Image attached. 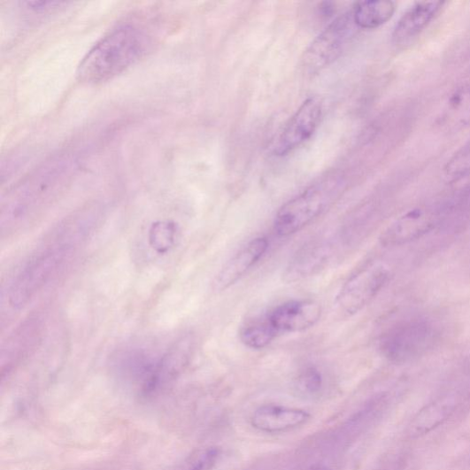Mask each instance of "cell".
<instances>
[{
  "label": "cell",
  "instance_id": "cell-13",
  "mask_svg": "<svg viewBox=\"0 0 470 470\" xmlns=\"http://www.w3.org/2000/svg\"><path fill=\"white\" fill-rule=\"evenodd\" d=\"M443 2L416 3L401 17L393 30L395 44L403 45L423 33L442 10Z\"/></svg>",
  "mask_w": 470,
  "mask_h": 470
},
{
  "label": "cell",
  "instance_id": "cell-7",
  "mask_svg": "<svg viewBox=\"0 0 470 470\" xmlns=\"http://www.w3.org/2000/svg\"><path fill=\"white\" fill-rule=\"evenodd\" d=\"M389 277V270L382 264L362 268L341 288L336 296L337 309L346 316L357 314L376 298Z\"/></svg>",
  "mask_w": 470,
  "mask_h": 470
},
{
  "label": "cell",
  "instance_id": "cell-19",
  "mask_svg": "<svg viewBox=\"0 0 470 470\" xmlns=\"http://www.w3.org/2000/svg\"><path fill=\"white\" fill-rule=\"evenodd\" d=\"M324 377L320 371L310 366L301 371L295 381V389L303 397L314 398L324 389Z\"/></svg>",
  "mask_w": 470,
  "mask_h": 470
},
{
  "label": "cell",
  "instance_id": "cell-20",
  "mask_svg": "<svg viewBox=\"0 0 470 470\" xmlns=\"http://www.w3.org/2000/svg\"><path fill=\"white\" fill-rule=\"evenodd\" d=\"M448 113L445 120L453 123V126L463 127L470 123V90L456 93L451 98L448 105Z\"/></svg>",
  "mask_w": 470,
  "mask_h": 470
},
{
  "label": "cell",
  "instance_id": "cell-18",
  "mask_svg": "<svg viewBox=\"0 0 470 470\" xmlns=\"http://www.w3.org/2000/svg\"><path fill=\"white\" fill-rule=\"evenodd\" d=\"M278 336V333L271 327L266 316L243 327L240 333L243 343L256 351L266 348Z\"/></svg>",
  "mask_w": 470,
  "mask_h": 470
},
{
  "label": "cell",
  "instance_id": "cell-3",
  "mask_svg": "<svg viewBox=\"0 0 470 470\" xmlns=\"http://www.w3.org/2000/svg\"><path fill=\"white\" fill-rule=\"evenodd\" d=\"M345 187V179L337 172L313 183L279 210L274 220L275 233L281 237L299 233L328 210Z\"/></svg>",
  "mask_w": 470,
  "mask_h": 470
},
{
  "label": "cell",
  "instance_id": "cell-12",
  "mask_svg": "<svg viewBox=\"0 0 470 470\" xmlns=\"http://www.w3.org/2000/svg\"><path fill=\"white\" fill-rule=\"evenodd\" d=\"M268 250L266 237H258L247 243L222 268L214 281V290L224 291L240 281L260 259Z\"/></svg>",
  "mask_w": 470,
  "mask_h": 470
},
{
  "label": "cell",
  "instance_id": "cell-21",
  "mask_svg": "<svg viewBox=\"0 0 470 470\" xmlns=\"http://www.w3.org/2000/svg\"><path fill=\"white\" fill-rule=\"evenodd\" d=\"M176 225L171 221H158L150 229V244L159 254L167 252L175 242Z\"/></svg>",
  "mask_w": 470,
  "mask_h": 470
},
{
  "label": "cell",
  "instance_id": "cell-8",
  "mask_svg": "<svg viewBox=\"0 0 470 470\" xmlns=\"http://www.w3.org/2000/svg\"><path fill=\"white\" fill-rule=\"evenodd\" d=\"M435 342L434 330L426 324H411L391 330L381 341V351L394 362H405L425 353Z\"/></svg>",
  "mask_w": 470,
  "mask_h": 470
},
{
  "label": "cell",
  "instance_id": "cell-6",
  "mask_svg": "<svg viewBox=\"0 0 470 470\" xmlns=\"http://www.w3.org/2000/svg\"><path fill=\"white\" fill-rule=\"evenodd\" d=\"M359 28L352 10L332 21L307 49L303 66L309 73H316L337 60L353 40Z\"/></svg>",
  "mask_w": 470,
  "mask_h": 470
},
{
  "label": "cell",
  "instance_id": "cell-22",
  "mask_svg": "<svg viewBox=\"0 0 470 470\" xmlns=\"http://www.w3.org/2000/svg\"><path fill=\"white\" fill-rule=\"evenodd\" d=\"M220 458V451L208 449L186 463L180 470H212Z\"/></svg>",
  "mask_w": 470,
  "mask_h": 470
},
{
  "label": "cell",
  "instance_id": "cell-5",
  "mask_svg": "<svg viewBox=\"0 0 470 470\" xmlns=\"http://www.w3.org/2000/svg\"><path fill=\"white\" fill-rule=\"evenodd\" d=\"M71 235L65 232L57 242L47 245L24 266L12 282L10 304L16 309L26 306L33 297L57 274L73 250Z\"/></svg>",
  "mask_w": 470,
  "mask_h": 470
},
{
  "label": "cell",
  "instance_id": "cell-4",
  "mask_svg": "<svg viewBox=\"0 0 470 470\" xmlns=\"http://www.w3.org/2000/svg\"><path fill=\"white\" fill-rule=\"evenodd\" d=\"M69 169L68 160H52L19 184L10 195L3 211L4 228L16 226L50 199L65 182Z\"/></svg>",
  "mask_w": 470,
  "mask_h": 470
},
{
  "label": "cell",
  "instance_id": "cell-2",
  "mask_svg": "<svg viewBox=\"0 0 470 470\" xmlns=\"http://www.w3.org/2000/svg\"><path fill=\"white\" fill-rule=\"evenodd\" d=\"M188 358L176 345L160 356L143 350L122 351L115 357L112 368L118 380L141 400L158 397L174 381Z\"/></svg>",
  "mask_w": 470,
  "mask_h": 470
},
{
  "label": "cell",
  "instance_id": "cell-10",
  "mask_svg": "<svg viewBox=\"0 0 470 470\" xmlns=\"http://www.w3.org/2000/svg\"><path fill=\"white\" fill-rule=\"evenodd\" d=\"M320 316V305L310 300L287 302L266 315L279 335L310 329L318 323Z\"/></svg>",
  "mask_w": 470,
  "mask_h": 470
},
{
  "label": "cell",
  "instance_id": "cell-9",
  "mask_svg": "<svg viewBox=\"0 0 470 470\" xmlns=\"http://www.w3.org/2000/svg\"><path fill=\"white\" fill-rule=\"evenodd\" d=\"M321 115L323 104L317 96H311L301 105L289 119L285 128L279 136L274 152L283 157L293 152L307 142L317 130Z\"/></svg>",
  "mask_w": 470,
  "mask_h": 470
},
{
  "label": "cell",
  "instance_id": "cell-16",
  "mask_svg": "<svg viewBox=\"0 0 470 470\" xmlns=\"http://www.w3.org/2000/svg\"><path fill=\"white\" fill-rule=\"evenodd\" d=\"M458 399L456 396H448L420 411L412 424L413 434L424 435L442 425L457 410Z\"/></svg>",
  "mask_w": 470,
  "mask_h": 470
},
{
  "label": "cell",
  "instance_id": "cell-17",
  "mask_svg": "<svg viewBox=\"0 0 470 470\" xmlns=\"http://www.w3.org/2000/svg\"><path fill=\"white\" fill-rule=\"evenodd\" d=\"M395 11V4L386 0L358 3L352 9L357 27L363 30H374L384 26Z\"/></svg>",
  "mask_w": 470,
  "mask_h": 470
},
{
  "label": "cell",
  "instance_id": "cell-24",
  "mask_svg": "<svg viewBox=\"0 0 470 470\" xmlns=\"http://www.w3.org/2000/svg\"><path fill=\"white\" fill-rule=\"evenodd\" d=\"M304 470H330L329 467L324 464H315L313 466H308Z\"/></svg>",
  "mask_w": 470,
  "mask_h": 470
},
{
  "label": "cell",
  "instance_id": "cell-14",
  "mask_svg": "<svg viewBox=\"0 0 470 470\" xmlns=\"http://www.w3.org/2000/svg\"><path fill=\"white\" fill-rule=\"evenodd\" d=\"M331 255V246L327 243L317 242L304 246L287 266L284 281L293 283L313 276L327 266Z\"/></svg>",
  "mask_w": 470,
  "mask_h": 470
},
{
  "label": "cell",
  "instance_id": "cell-15",
  "mask_svg": "<svg viewBox=\"0 0 470 470\" xmlns=\"http://www.w3.org/2000/svg\"><path fill=\"white\" fill-rule=\"evenodd\" d=\"M434 227V220L424 212L414 211L396 220L382 234L384 245H401L419 239Z\"/></svg>",
  "mask_w": 470,
  "mask_h": 470
},
{
  "label": "cell",
  "instance_id": "cell-11",
  "mask_svg": "<svg viewBox=\"0 0 470 470\" xmlns=\"http://www.w3.org/2000/svg\"><path fill=\"white\" fill-rule=\"evenodd\" d=\"M310 418L311 414L302 409L265 405L253 412L250 423L260 432L278 434L299 428L306 424Z\"/></svg>",
  "mask_w": 470,
  "mask_h": 470
},
{
  "label": "cell",
  "instance_id": "cell-23",
  "mask_svg": "<svg viewBox=\"0 0 470 470\" xmlns=\"http://www.w3.org/2000/svg\"><path fill=\"white\" fill-rule=\"evenodd\" d=\"M380 470H402V466L399 462H394Z\"/></svg>",
  "mask_w": 470,
  "mask_h": 470
},
{
  "label": "cell",
  "instance_id": "cell-1",
  "mask_svg": "<svg viewBox=\"0 0 470 470\" xmlns=\"http://www.w3.org/2000/svg\"><path fill=\"white\" fill-rule=\"evenodd\" d=\"M148 45L150 37L142 27L119 24L90 49L78 68V79L88 85L109 81L135 65Z\"/></svg>",
  "mask_w": 470,
  "mask_h": 470
}]
</instances>
